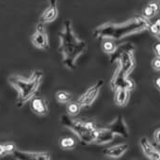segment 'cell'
I'll list each match as a JSON object with an SVG mask.
<instances>
[{
    "label": "cell",
    "instance_id": "2",
    "mask_svg": "<svg viewBox=\"0 0 160 160\" xmlns=\"http://www.w3.org/2000/svg\"><path fill=\"white\" fill-rule=\"evenodd\" d=\"M110 61L118 62V68L111 78V89L114 91L120 88H123L128 91L133 90L135 88V83L128 77L135 68V58L132 49L119 46L118 49L111 55Z\"/></svg>",
    "mask_w": 160,
    "mask_h": 160
},
{
    "label": "cell",
    "instance_id": "20",
    "mask_svg": "<svg viewBox=\"0 0 160 160\" xmlns=\"http://www.w3.org/2000/svg\"><path fill=\"white\" fill-rule=\"evenodd\" d=\"M142 14H143V17H145L146 19H149V18L153 17L156 14V12L149 5H147L146 7H144L143 11H142Z\"/></svg>",
    "mask_w": 160,
    "mask_h": 160
},
{
    "label": "cell",
    "instance_id": "3",
    "mask_svg": "<svg viewBox=\"0 0 160 160\" xmlns=\"http://www.w3.org/2000/svg\"><path fill=\"white\" fill-rule=\"evenodd\" d=\"M150 26L145 17H135L124 23L116 24L108 22L93 30V37L96 40L112 39L115 41L121 40L130 34L137 33L148 28Z\"/></svg>",
    "mask_w": 160,
    "mask_h": 160
},
{
    "label": "cell",
    "instance_id": "24",
    "mask_svg": "<svg viewBox=\"0 0 160 160\" xmlns=\"http://www.w3.org/2000/svg\"><path fill=\"white\" fill-rule=\"evenodd\" d=\"M156 13L160 11V5H159V3L158 2H156V1H152V2H150L149 4H148Z\"/></svg>",
    "mask_w": 160,
    "mask_h": 160
},
{
    "label": "cell",
    "instance_id": "13",
    "mask_svg": "<svg viewBox=\"0 0 160 160\" xmlns=\"http://www.w3.org/2000/svg\"><path fill=\"white\" fill-rule=\"evenodd\" d=\"M140 146L145 155L152 160H160V151L155 149L148 140L147 138H142L140 139Z\"/></svg>",
    "mask_w": 160,
    "mask_h": 160
},
{
    "label": "cell",
    "instance_id": "26",
    "mask_svg": "<svg viewBox=\"0 0 160 160\" xmlns=\"http://www.w3.org/2000/svg\"><path fill=\"white\" fill-rule=\"evenodd\" d=\"M6 154H8V153H7L5 145H4V144H0V157L5 156Z\"/></svg>",
    "mask_w": 160,
    "mask_h": 160
},
{
    "label": "cell",
    "instance_id": "21",
    "mask_svg": "<svg viewBox=\"0 0 160 160\" xmlns=\"http://www.w3.org/2000/svg\"><path fill=\"white\" fill-rule=\"evenodd\" d=\"M149 29L152 34L159 35L160 34V20H157L154 24L149 26Z\"/></svg>",
    "mask_w": 160,
    "mask_h": 160
},
{
    "label": "cell",
    "instance_id": "19",
    "mask_svg": "<svg viewBox=\"0 0 160 160\" xmlns=\"http://www.w3.org/2000/svg\"><path fill=\"white\" fill-rule=\"evenodd\" d=\"M56 99L60 104H68L72 100V95L65 91H58L56 93Z\"/></svg>",
    "mask_w": 160,
    "mask_h": 160
},
{
    "label": "cell",
    "instance_id": "28",
    "mask_svg": "<svg viewBox=\"0 0 160 160\" xmlns=\"http://www.w3.org/2000/svg\"><path fill=\"white\" fill-rule=\"evenodd\" d=\"M155 85H156V87L158 88V90L160 91V77H158V78L155 80Z\"/></svg>",
    "mask_w": 160,
    "mask_h": 160
},
{
    "label": "cell",
    "instance_id": "27",
    "mask_svg": "<svg viewBox=\"0 0 160 160\" xmlns=\"http://www.w3.org/2000/svg\"><path fill=\"white\" fill-rule=\"evenodd\" d=\"M153 138H154L155 142L158 143V144H160V129H158V130H156V131L154 132Z\"/></svg>",
    "mask_w": 160,
    "mask_h": 160
},
{
    "label": "cell",
    "instance_id": "17",
    "mask_svg": "<svg viewBox=\"0 0 160 160\" xmlns=\"http://www.w3.org/2000/svg\"><path fill=\"white\" fill-rule=\"evenodd\" d=\"M81 105L78 103V101H72V102H69L67 104V108H66V110H67V113L68 115L70 116H76L79 114L80 110H81Z\"/></svg>",
    "mask_w": 160,
    "mask_h": 160
},
{
    "label": "cell",
    "instance_id": "4",
    "mask_svg": "<svg viewBox=\"0 0 160 160\" xmlns=\"http://www.w3.org/2000/svg\"><path fill=\"white\" fill-rule=\"evenodd\" d=\"M43 79V72L35 70L29 77H24L19 74H12L8 77L9 84L17 92L16 106L23 108L37 93Z\"/></svg>",
    "mask_w": 160,
    "mask_h": 160
},
{
    "label": "cell",
    "instance_id": "6",
    "mask_svg": "<svg viewBox=\"0 0 160 160\" xmlns=\"http://www.w3.org/2000/svg\"><path fill=\"white\" fill-rule=\"evenodd\" d=\"M103 85H104V81L101 79L99 81H97L95 84H93L91 88H89L82 96L79 97V99L77 101L80 105H81L82 108H90L94 103V101L97 99V97L99 95V92H100Z\"/></svg>",
    "mask_w": 160,
    "mask_h": 160
},
{
    "label": "cell",
    "instance_id": "1",
    "mask_svg": "<svg viewBox=\"0 0 160 160\" xmlns=\"http://www.w3.org/2000/svg\"><path fill=\"white\" fill-rule=\"evenodd\" d=\"M58 52L63 65L71 71L75 70L78 58L87 49V42L75 35L71 20H65L62 29L58 32Z\"/></svg>",
    "mask_w": 160,
    "mask_h": 160
},
{
    "label": "cell",
    "instance_id": "14",
    "mask_svg": "<svg viewBox=\"0 0 160 160\" xmlns=\"http://www.w3.org/2000/svg\"><path fill=\"white\" fill-rule=\"evenodd\" d=\"M128 149V144L126 143H122L119 145H115L109 148H107L104 150L103 153L108 157H112V158H119L121 157Z\"/></svg>",
    "mask_w": 160,
    "mask_h": 160
},
{
    "label": "cell",
    "instance_id": "16",
    "mask_svg": "<svg viewBox=\"0 0 160 160\" xmlns=\"http://www.w3.org/2000/svg\"><path fill=\"white\" fill-rule=\"evenodd\" d=\"M102 49L105 53L108 55H112L117 49H118V44L116 43L115 40L112 39H104L102 40Z\"/></svg>",
    "mask_w": 160,
    "mask_h": 160
},
{
    "label": "cell",
    "instance_id": "7",
    "mask_svg": "<svg viewBox=\"0 0 160 160\" xmlns=\"http://www.w3.org/2000/svg\"><path fill=\"white\" fill-rule=\"evenodd\" d=\"M31 42L38 49L47 50L49 48V40L43 23L40 22L36 26V31L31 36Z\"/></svg>",
    "mask_w": 160,
    "mask_h": 160
},
{
    "label": "cell",
    "instance_id": "8",
    "mask_svg": "<svg viewBox=\"0 0 160 160\" xmlns=\"http://www.w3.org/2000/svg\"><path fill=\"white\" fill-rule=\"evenodd\" d=\"M12 155L18 160H50L51 154L46 152H24L16 150Z\"/></svg>",
    "mask_w": 160,
    "mask_h": 160
},
{
    "label": "cell",
    "instance_id": "11",
    "mask_svg": "<svg viewBox=\"0 0 160 160\" xmlns=\"http://www.w3.org/2000/svg\"><path fill=\"white\" fill-rule=\"evenodd\" d=\"M58 15V1L57 0H49L48 7L43 11V12L40 16V22L43 24L54 22L57 19Z\"/></svg>",
    "mask_w": 160,
    "mask_h": 160
},
{
    "label": "cell",
    "instance_id": "5",
    "mask_svg": "<svg viewBox=\"0 0 160 160\" xmlns=\"http://www.w3.org/2000/svg\"><path fill=\"white\" fill-rule=\"evenodd\" d=\"M60 122L70 130H72L80 141L90 144L94 142V138L92 135V131L97 127L93 122L90 121H78L73 120L70 117V115L62 114L60 117Z\"/></svg>",
    "mask_w": 160,
    "mask_h": 160
},
{
    "label": "cell",
    "instance_id": "15",
    "mask_svg": "<svg viewBox=\"0 0 160 160\" xmlns=\"http://www.w3.org/2000/svg\"><path fill=\"white\" fill-rule=\"evenodd\" d=\"M129 99V91L123 88H120L115 90V97L114 101L117 106L119 107H124L126 106Z\"/></svg>",
    "mask_w": 160,
    "mask_h": 160
},
{
    "label": "cell",
    "instance_id": "18",
    "mask_svg": "<svg viewBox=\"0 0 160 160\" xmlns=\"http://www.w3.org/2000/svg\"><path fill=\"white\" fill-rule=\"evenodd\" d=\"M59 147L63 150H72L75 147V140L71 137H64L59 139Z\"/></svg>",
    "mask_w": 160,
    "mask_h": 160
},
{
    "label": "cell",
    "instance_id": "10",
    "mask_svg": "<svg viewBox=\"0 0 160 160\" xmlns=\"http://www.w3.org/2000/svg\"><path fill=\"white\" fill-rule=\"evenodd\" d=\"M30 109L38 116H46L49 112L48 102L42 96H34L30 100Z\"/></svg>",
    "mask_w": 160,
    "mask_h": 160
},
{
    "label": "cell",
    "instance_id": "12",
    "mask_svg": "<svg viewBox=\"0 0 160 160\" xmlns=\"http://www.w3.org/2000/svg\"><path fill=\"white\" fill-rule=\"evenodd\" d=\"M92 135L94 138V142H96L97 144L109 143L114 139L115 137V134L107 127H103V128L96 127L92 131Z\"/></svg>",
    "mask_w": 160,
    "mask_h": 160
},
{
    "label": "cell",
    "instance_id": "23",
    "mask_svg": "<svg viewBox=\"0 0 160 160\" xmlns=\"http://www.w3.org/2000/svg\"><path fill=\"white\" fill-rule=\"evenodd\" d=\"M152 66L155 71H160V58L156 57L152 61Z\"/></svg>",
    "mask_w": 160,
    "mask_h": 160
},
{
    "label": "cell",
    "instance_id": "25",
    "mask_svg": "<svg viewBox=\"0 0 160 160\" xmlns=\"http://www.w3.org/2000/svg\"><path fill=\"white\" fill-rule=\"evenodd\" d=\"M153 51L155 53V56L160 58V42L154 43V45H153Z\"/></svg>",
    "mask_w": 160,
    "mask_h": 160
},
{
    "label": "cell",
    "instance_id": "22",
    "mask_svg": "<svg viewBox=\"0 0 160 160\" xmlns=\"http://www.w3.org/2000/svg\"><path fill=\"white\" fill-rule=\"evenodd\" d=\"M5 145V148H6V151H7V153H13L17 149H16V145L15 143L12 142V141H9V142H6L4 143Z\"/></svg>",
    "mask_w": 160,
    "mask_h": 160
},
{
    "label": "cell",
    "instance_id": "9",
    "mask_svg": "<svg viewBox=\"0 0 160 160\" xmlns=\"http://www.w3.org/2000/svg\"><path fill=\"white\" fill-rule=\"evenodd\" d=\"M106 127L108 128L110 131H112L115 135H119L122 138H128L129 136L128 127L122 115L117 116V118L113 122L107 124Z\"/></svg>",
    "mask_w": 160,
    "mask_h": 160
}]
</instances>
